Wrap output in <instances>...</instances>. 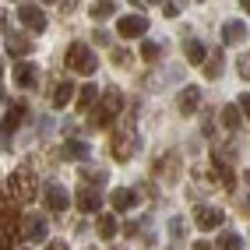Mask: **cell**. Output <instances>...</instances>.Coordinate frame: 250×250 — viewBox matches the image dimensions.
Instances as JSON below:
<instances>
[{
	"label": "cell",
	"mask_w": 250,
	"mask_h": 250,
	"mask_svg": "<svg viewBox=\"0 0 250 250\" xmlns=\"http://www.w3.org/2000/svg\"><path fill=\"white\" fill-rule=\"evenodd\" d=\"M60 155L67 159V162H85L92 152H88V145H85V141H67V145L60 148Z\"/></svg>",
	"instance_id": "9a60e30c"
},
{
	"label": "cell",
	"mask_w": 250,
	"mask_h": 250,
	"mask_svg": "<svg viewBox=\"0 0 250 250\" xmlns=\"http://www.w3.org/2000/svg\"><path fill=\"white\" fill-rule=\"evenodd\" d=\"M222 39H226L229 46H240V42L247 39V25H243V21H226V28H222Z\"/></svg>",
	"instance_id": "ffe728a7"
},
{
	"label": "cell",
	"mask_w": 250,
	"mask_h": 250,
	"mask_svg": "<svg viewBox=\"0 0 250 250\" xmlns=\"http://www.w3.org/2000/svg\"><path fill=\"white\" fill-rule=\"evenodd\" d=\"M116 250H120V247H116Z\"/></svg>",
	"instance_id": "7bdbcfd3"
},
{
	"label": "cell",
	"mask_w": 250,
	"mask_h": 250,
	"mask_svg": "<svg viewBox=\"0 0 250 250\" xmlns=\"http://www.w3.org/2000/svg\"><path fill=\"white\" fill-rule=\"evenodd\" d=\"M109 152H113L116 162H130V159H134V152H138V134H134V127H120V130H116Z\"/></svg>",
	"instance_id": "277c9868"
},
{
	"label": "cell",
	"mask_w": 250,
	"mask_h": 250,
	"mask_svg": "<svg viewBox=\"0 0 250 250\" xmlns=\"http://www.w3.org/2000/svg\"><path fill=\"white\" fill-rule=\"evenodd\" d=\"M169 232H173L176 240H183V236H187V222H183V219H173V222H169Z\"/></svg>",
	"instance_id": "f546056e"
},
{
	"label": "cell",
	"mask_w": 250,
	"mask_h": 250,
	"mask_svg": "<svg viewBox=\"0 0 250 250\" xmlns=\"http://www.w3.org/2000/svg\"><path fill=\"white\" fill-rule=\"evenodd\" d=\"M14 85L18 88H36L39 85V67L36 63H14Z\"/></svg>",
	"instance_id": "8fae6325"
},
{
	"label": "cell",
	"mask_w": 250,
	"mask_h": 250,
	"mask_svg": "<svg viewBox=\"0 0 250 250\" xmlns=\"http://www.w3.org/2000/svg\"><path fill=\"white\" fill-rule=\"evenodd\" d=\"M46 250H71V247H67V243H63V240H53V243H49Z\"/></svg>",
	"instance_id": "e575fe53"
},
{
	"label": "cell",
	"mask_w": 250,
	"mask_h": 250,
	"mask_svg": "<svg viewBox=\"0 0 250 250\" xmlns=\"http://www.w3.org/2000/svg\"><path fill=\"white\" fill-rule=\"evenodd\" d=\"M219 250H243V240L236 236V232H222V236H219Z\"/></svg>",
	"instance_id": "484cf974"
},
{
	"label": "cell",
	"mask_w": 250,
	"mask_h": 250,
	"mask_svg": "<svg viewBox=\"0 0 250 250\" xmlns=\"http://www.w3.org/2000/svg\"><path fill=\"white\" fill-rule=\"evenodd\" d=\"M88 250H95V247H88Z\"/></svg>",
	"instance_id": "b9f144b4"
},
{
	"label": "cell",
	"mask_w": 250,
	"mask_h": 250,
	"mask_svg": "<svg viewBox=\"0 0 250 250\" xmlns=\"http://www.w3.org/2000/svg\"><path fill=\"white\" fill-rule=\"evenodd\" d=\"M141 57H145L148 63H155V60L162 57V46H159V42H145V46H141Z\"/></svg>",
	"instance_id": "f1b7e54d"
},
{
	"label": "cell",
	"mask_w": 250,
	"mask_h": 250,
	"mask_svg": "<svg viewBox=\"0 0 250 250\" xmlns=\"http://www.w3.org/2000/svg\"><path fill=\"white\" fill-rule=\"evenodd\" d=\"M0 71H4V67H0Z\"/></svg>",
	"instance_id": "ee69618b"
},
{
	"label": "cell",
	"mask_w": 250,
	"mask_h": 250,
	"mask_svg": "<svg viewBox=\"0 0 250 250\" xmlns=\"http://www.w3.org/2000/svg\"><path fill=\"white\" fill-rule=\"evenodd\" d=\"M113 63H120V67L130 63V53H127V49H113Z\"/></svg>",
	"instance_id": "d6a6232c"
},
{
	"label": "cell",
	"mask_w": 250,
	"mask_h": 250,
	"mask_svg": "<svg viewBox=\"0 0 250 250\" xmlns=\"http://www.w3.org/2000/svg\"><path fill=\"white\" fill-rule=\"evenodd\" d=\"M222 124H226V130H240V124H243L240 106H226L222 109Z\"/></svg>",
	"instance_id": "44dd1931"
},
{
	"label": "cell",
	"mask_w": 250,
	"mask_h": 250,
	"mask_svg": "<svg viewBox=\"0 0 250 250\" xmlns=\"http://www.w3.org/2000/svg\"><path fill=\"white\" fill-rule=\"evenodd\" d=\"M74 201H78V208H81V211H99L103 197H99V190H92V187H81Z\"/></svg>",
	"instance_id": "2e32d148"
},
{
	"label": "cell",
	"mask_w": 250,
	"mask_h": 250,
	"mask_svg": "<svg viewBox=\"0 0 250 250\" xmlns=\"http://www.w3.org/2000/svg\"><path fill=\"white\" fill-rule=\"evenodd\" d=\"M124 109V95L116 92V88H106V95H103V103H99V109L92 113V127L95 130H103V127H109L113 120H116V113Z\"/></svg>",
	"instance_id": "7a4b0ae2"
},
{
	"label": "cell",
	"mask_w": 250,
	"mask_h": 250,
	"mask_svg": "<svg viewBox=\"0 0 250 250\" xmlns=\"http://www.w3.org/2000/svg\"><path fill=\"white\" fill-rule=\"evenodd\" d=\"M194 250H211V247H208L205 240H197V243H194Z\"/></svg>",
	"instance_id": "d590c367"
},
{
	"label": "cell",
	"mask_w": 250,
	"mask_h": 250,
	"mask_svg": "<svg viewBox=\"0 0 250 250\" xmlns=\"http://www.w3.org/2000/svg\"><path fill=\"white\" fill-rule=\"evenodd\" d=\"M205 74L208 78H219L222 74V49H215L211 57H205Z\"/></svg>",
	"instance_id": "cb8c5ba5"
},
{
	"label": "cell",
	"mask_w": 250,
	"mask_h": 250,
	"mask_svg": "<svg viewBox=\"0 0 250 250\" xmlns=\"http://www.w3.org/2000/svg\"><path fill=\"white\" fill-rule=\"evenodd\" d=\"M99 236H103V240L116 236V219H113V215H99Z\"/></svg>",
	"instance_id": "d4e9b609"
},
{
	"label": "cell",
	"mask_w": 250,
	"mask_h": 250,
	"mask_svg": "<svg viewBox=\"0 0 250 250\" xmlns=\"http://www.w3.org/2000/svg\"><path fill=\"white\" fill-rule=\"evenodd\" d=\"M18 21H21L25 28H32V32H42V28H46V14H42V7H36V4H21V7H18Z\"/></svg>",
	"instance_id": "30bf717a"
},
{
	"label": "cell",
	"mask_w": 250,
	"mask_h": 250,
	"mask_svg": "<svg viewBox=\"0 0 250 250\" xmlns=\"http://www.w3.org/2000/svg\"><path fill=\"white\" fill-rule=\"evenodd\" d=\"M152 4H166V0H152Z\"/></svg>",
	"instance_id": "ab89813d"
},
{
	"label": "cell",
	"mask_w": 250,
	"mask_h": 250,
	"mask_svg": "<svg viewBox=\"0 0 250 250\" xmlns=\"http://www.w3.org/2000/svg\"><path fill=\"white\" fill-rule=\"evenodd\" d=\"M18 215L7 208V201H0V250H14V236H18Z\"/></svg>",
	"instance_id": "5b68a950"
},
{
	"label": "cell",
	"mask_w": 250,
	"mask_h": 250,
	"mask_svg": "<svg viewBox=\"0 0 250 250\" xmlns=\"http://www.w3.org/2000/svg\"><path fill=\"white\" fill-rule=\"evenodd\" d=\"M243 113H247V120H250V95H240V103H236Z\"/></svg>",
	"instance_id": "836d02e7"
},
{
	"label": "cell",
	"mask_w": 250,
	"mask_h": 250,
	"mask_svg": "<svg viewBox=\"0 0 250 250\" xmlns=\"http://www.w3.org/2000/svg\"><path fill=\"white\" fill-rule=\"evenodd\" d=\"M236 71H240V78H247V81H250V53H243V57L236 60Z\"/></svg>",
	"instance_id": "4dcf8cb0"
},
{
	"label": "cell",
	"mask_w": 250,
	"mask_h": 250,
	"mask_svg": "<svg viewBox=\"0 0 250 250\" xmlns=\"http://www.w3.org/2000/svg\"><path fill=\"white\" fill-rule=\"evenodd\" d=\"M32 49H36V46L28 42V36H21V32H7V53L11 57H28Z\"/></svg>",
	"instance_id": "4fadbf2b"
},
{
	"label": "cell",
	"mask_w": 250,
	"mask_h": 250,
	"mask_svg": "<svg viewBox=\"0 0 250 250\" xmlns=\"http://www.w3.org/2000/svg\"><path fill=\"white\" fill-rule=\"evenodd\" d=\"M240 7H243V11H247V14H250V0H240Z\"/></svg>",
	"instance_id": "74e56055"
},
{
	"label": "cell",
	"mask_w": 250,
	"mask_h": 250,
	"mask_svg": "<svg viewBox=\"0 0 250 250\" xmlns=\"http://www.w3.org/2000/svg\"><path fill=\"white\" fill-rule=\"evenodd\" d=\"M243 180H247V183H250V169H247V173H243Z\"/></svg>",
	"instance_id": "f35d334b"
},
{
	"label": "cell",
	"mask_w": 250,
	"mask_h": 250,
	"mask_svg": "<svg viewBox=\"0 0 250 250\" xmlns=\"http://www.w3.org/2000/svg\"><path fill=\"white\" fill-rule=\"evenodd\" d=\"M95 99H99V88H95V85H85V88L78 92V109H81V113H85V109H92V103H95Z\"/></svg>",
	"instance_id": "7402d4cb"
},
{
	"label": "cell",
	"mask_w": 250,
	"mask_h": 250,
	"mask_svg": "<svg viewBox=\"0 0 250 250\" xmlns=\"http://www.w3.org/2000/svg\"><path fill=\"white\" fill-rule=\"evenodd\" d=\"M71 99H74V85L71 81H60L53 88V99H49V103H53V109H63V106H71Z\"/></svg>",
	"instance_id": "d6986e66"
},
{
	"label": "cell",
	"mask_w": 250,
	"mask_h": 250,
	"mask_svg": "<svg viewBox=\"0 0 250 250\" xmlns=\"http://www.w3.org/2000/svg\"><path fill=\"white\" fill-rule=\"evenodd\" d=\"M116 32H120L124 39H138V36L148 32V18L145 14H124V18L116 21Z\"/></svg>",
	"instance_id": "ba28073f"
},
{
	"label": "cell",
	"mask_w": 250,
	"mask_h": 250,
	"mask_svg": "<svg viewBox=\"0 0 250 250\" xmlns=\"http://www.w3.org/2000/svg\"><path fill=\"white\" fill-rule=\"evenodd\" d=\"M155 173L166 176V180H173V176H176V159H173V155H166V159L155 166Z\"/></svg>",
	"instance_id": "4316f807"
},
{
	"label": "cell",
	"mask_w": 250,
	"mask_h": 250,
	"mask_svg": "<svg viewBox=\"0 0 250 250\" xmlns=\"http://www.w3.org/2000/svg\"><path fill=\"white\" fill-rule=\"evenodd\" d=\"M67 67L74 74H92L99 67V60H95V53H92L88 42H71L67 46Z\"/></svg>",
	"instance_id": "3957f363"
},
{
	"label": "cell",
	"mask_w": 250,
	"mask_h": 250,
	"mask_svg": "<svg viewBox=\"0 0 250 250\" xmlns=\"http://www.w3.org/2000/svg\"><path fill=\"white\" fill-rule=\"evenodd\" d=\"M81 176H85L88 183H103V180H106V173H103V169H85Z\"/></svg>",
	"instance_id": "1f68e13d"
},
{
	"label": "cell",
	"mask_w": 250,
	"mask_h": 250,
	"mask_svg": "<svg viewBox=\"0 0 250 250\" xmlns=\"http://www.w3.org/2000/svg\"><path fill=\"white\" fill-rule=\"evenodd\" d=\"M113 14H116L113 0H99V4H92V18L95 21H106V18H113Z\"/></svg>",
	"instance_id": "603a6c76"
},
{
	"label": "cell",
	"mask_w": 250,
	"mask_h": 250,
	"mask_svg": "<svg viewBox=\"0 0 250 250\" xmlns=\"http://www.w3.org/2000/svg\"><path fill=\"white\" fill-rule=\"evenodd\" d=\"M42 201H46V208H49V211H67L71 194L63 190L60 183H42Z\"/></svg>",
	"instance_id": "52a82bcc"
},
{
	"label": "cell",
	"mask_w": 250,
	"mask_h": 250,
	"mask_svg": "<svg viewBox=\"0 0 250 250\" xmlns=\"http://www.w3.org/2000/svg\"><path fill=\"white\" fill-rule=\"evenodd\" d=\"M109 201H113V208H116V211H130V208L138 205V190L120 187V190H113V197H109Z\"/></svg>",
	"instance_id": "5bb4252c"
},
{
	"label": "cell",
	"mask_w": 250,
	"mask_h": 250,
	"mask_svg": "<svg viewBox=\"0 0 250 250\" xmlns=\"http://www.w3.org/2000/svg\"><path fill=\"white\" fill-rule=\"evenodd\" d=\"M194 222H197V229L211 232V229H219V226L226 222V211L211 208V205H201V208H197V215H194Z\"/></svg>",
	"instance_id": "9c48e42d"
},
{
	"label": "cell",
	"mask_w": 250,
	"mask_h": 250,
	"mask_svg": "<svg viewBox=\"0 0 250 250\" xmlns=\"http://www.w3.org/2000/svg\"><path fill=\"white\" fill-rule=\"evenodd\" d=\"M21 120H25V103H14V106L4 113V124H0V127H4L7 134H14V130L21 127Z\"/></svg>",
	"instance_id": "e0dca14e"
},
{
	"label": "cell",
	"mask_w": 250,
	"mask_h": 250,
	"mask_svg": "<svg viewBox=\"0 0 250 250\" xmlns=\"http://www.w3.org/2000/svg\"><path fill=\"white\" fill-rule=\"evenodd\" d=\"M18 226H21V236H25L28 243H42V240H46V232H49L46 219H42V215H36V211H25Z\"/></svg>",
	"instance_id": "8992f818"
},
{
	"label": "cell",
	"mask_w": 250,
	"mask_h": 250,
	"mask_svg": "<svg viewBox=\"0 0 250 250\" xmlns=\"http://www.w3.org/2000/svg\"><path fill=\"white\" fill-rule=\"evenodd\" d=\"M211 169L219 173V180H222V187H226V190H232V183H236V176H232V169H229V162H226V155H211Z\"/></svg>",
	"instance_id": "ac0fdd59"
},
{
	"label": "cell",
	"mask_w": 250,
	"mask_h": 250,
	"mask_svg": "<svg viewBox=\"0 0 250 250\" xmlns=\"http://www.w3.org/2000/svg\"><path fill=\"white\" fill-rule=\"evenodd\" d=\"M42 4H53V0H42Z\"/></svg>",
	"instance_id": "60d3db41"
},
{
	"label": "cell",
	"mask_w": 250,
	"mask_h": 250,
	"mask_svg": "<svg viewBox=\"0 0 250 250\" xmlns=\"http://www.w3.org/2000/svg\"><path fill=\"white\" fill-rule=\"evenodd\" d=\"M205 57H208V49H205L201 42H190V46H187V60H190V63H205Z\"/></svg>",
	"instance_id": "83f0119b"
},
{
	"label": "cell",
	"mask_w": 250,
	"mask_h": 250,
	"mask_svg": "<svg viewBox=\"0 0 250 250\" xmlns=\"http://www.w3.org/2000/svg\"><path fill=\"white\" fill-rule=\"evenodd\" d=\"M240 208H243V211L250 215V197H243V201H240Z\"/></svg>",
	"instance_id": "8d00e7d4"
},
{
	"label": "cell",
	"mask_w": 250,
	"mask_h": 250,
	"mask_svg": "<svg viewBox=\"0 0 250 250\" xmlns=\"http://www.w3.org/2000/svg\"><path fill=\"white\" fill-rule=\"evenodd\" d=\"M36 194H39V187H36V173H32V166H18V169L11 173V180H7V197L14 205H28Z\"/></svg>",
	"instance_id": "6da1fadb"
},
{
	"label": "cell",
	"mask_w": 250,
	"mask_h": 250,
	"mask_svg": "<svg viewBox=\"0 0 250 250\" xmlns=\"http://www.w3.org/2000/svg\"><path fill=\"white\" fill-rule=\"evenodd\" d=\"M197 106H201V88H197V85H187V88L180 92V113L190 116V113H197Z\"/></svg>",
	"instance_id": "7c38bea8"
}]
</instances>
